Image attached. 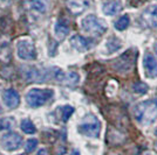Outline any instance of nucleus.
<instances>
[{"instance_id":"a211bd4d","label":"nucleus","mask_w":157,"mask_h":155,"mask_svg":"<svg viewBox=\"0 0 157 155\" xmlns=\"http://www.w3.org/2000/svg\"><path fill=\"white\" fill-rule=\"evenodd\" d=\"M78 81H80V76H78L76 72H68V74H66L65 76V79H63V82H65L66 84L68 85H75L78 83Z\"/></svg>"},{"instance_id":"b1692460","label":"nucleus","mask_w":157,"mask_h":155,"mask_svg":"<svg viewBox=\"0 0 157 155\" xmlns=\"http://www.w3.org/2000/svg\"><path fill=\"white\" fill-rule=\"evenodd\" d=\"M38 155H47V150L45 148H41L39 152H38Z\"/></svg>"},{"instance_id":"c85d7f7f","label":"nucleus","mask_w":157,"mask_h":155,"mask_svg":"<svg viewBox=\"0 0 157 155\" xmlns=\"http://www.w3.org/2000/svg\"><path fill=\"white\" fill-rule=\"evenodd\" d=\"M18 155H26V154H18Z\"/></svg>"},{"instance_id":"5701e85b","label":"nucleus","mask_w":157,"mask_h":155,"mask_svg":"<svg viewBox=\"0 0 157 155\" xmlns=\"http://www.w3.org/2000/svg\"><path fill=\"white\" fill-rule=\"evenodd\" d=\"M38 139H35V138H32V139H28L26 142V145H25V149H26L27 153H32L35 150V148L38 147Z\"/></svg>"},{"instance_id":"4468645a","label":"nucleus","mask_w":157,"mask_h":155,"mask_svg":"<svg viewBox=\"0 0 157 155\" xmlns=\"http://www.w3.org/2000/svg\"><path fill=\"white\" fill-rule=\"evenodd\" d=\"M27 5L31 9L38 13H46L48 9V2L46 0H29Z\"/></svg>"},{"instance_id":"6ab92c4d","label":"nucleus","mask_w":157,"mask_h":155,"mask_svg":"<svg viewBox=\"0 0 157 155\" xmlns=\"http://www.w3.org/2000/svg\"><path fill=\"white\" fill-rule=\"evenodd\" d=\"M73 113H74V107L71 105H65L63 107H61V118L63 121H68Z\"/></svg>"},{"instance_id":"39448f33","label":"nucleus","mask_w":157,"mask_h":155,"mask_svg":"<svg viewBox=\"0 0 157 155\" xmlns=\"http://www.w3.org/2000/svg\"><path fill=\"white\" fill-rule=\"evenodd\" d=\"M17 55L22 61H34L38 57L36 48L29 39H21L17 42Z\"/></svg>"},{"instance_id":"6e6552de","label":"nucleus","mask_w":157,"mask_h":155,"mask_svg":"<svg viewBox=\"0 0 157 155\" xmlns=\"http://www.w3.org/2000/svg\"><path fill=\"white\" fill-rule=\"evenodd\" d=\"M141 20L144 26H148L150 28L157 27V5H151L147 7L141 15Z\"/></svg>"},{"instance_id":"4be33fe9","label":"nucleus","mask_w":157,"mask_h":155,"mask_svg":"<svg viewBox=\"0 0 157 155\" xmlns=\"http://www.w3.org/2000/svg\"><path fill=\"white\" fill-rule=\"evenodd\" d=\"M132 90L135 91L136 93L144 95L148 91V85L145 84V83H143V82H136L135 84L132 85Z\"/></svg>"},{"instance_id":"393cba45","label":"nucleus","mask_w":157,"mask_h":155,"mask_svg":"<svg viewBox=\"0 0 157 155\" xmlns=\"http://www.w3.org/2000/svg\"><path fill=\"white\" fill-rule=\"evenodd\" d=\"M72 155H81V154L78 153V150H76V149H74V150H73V152H72Z\"/></svg>"},{"instance_id":"9d476101","label":"nucleus","mask_w":157,"mask_h":155,"mask_svg":"<svg viewBox=\"0 0 157 155\" xmlns=\"http://www.w3.org/2000/svg\"><path fill=\"white\" fill-rule=\"evenodd\" d=\"M69 43H71V45H72L75 50H78L80 52H87L92 47L90 40H88L87 38H83L81 35H73L72 38H71V40H69Z\"/></svg>"},{"instance_id":"f8f14e48","label":"nucleus","mask_w":157,"mask_h":155,"mask_svg":"<svg viewBox=\"0 0 157 155\" xmlns=\"http://www.w3.org/2000/svg\"><path fill=\"white\" fill-rule=\"evenodd\" d=\"M143 64L145 72L149 77H155L157 76V61L151 54H145L143 59Z\"/></svg>"},{"instance_id":"1a4fd4ad","label":"nucleus","mask_w":157,"mask_h":155,"mask_svg":"<svg viewBox=\"0 0 157 155\" xmlns=\"http://www.w3.org/2000/svg\"><path fill=\"white\" fill-rule=\"evenodd\" d=\"M2 100H4V104L8 109H17L20 105L19 93L17 92V90H14L13 88H10V89H6L4 91Z\"/></svg>"},{"instance_id":"a878e982","label":"nucleus","mask_w":157,"mask_h":155,"mask_svg":"<svg viewBox=\"0 0 157 155\" xmlns=\"http://www.w3.org/2000/svg\"><path fill=\"white\" fill-rule=\"evenodd\" d=\"M155 52H156V54H157V43L155 45Z\"/></svg>"},{"instance_id":"412c9836","label":"nucleus","mask_w":157,"mask_h":155,"mask_svg":"<svg viewBox=\"0 0 157 155\" xmlns=\"http://www.w3.org/2000/svg\"><path fill=\"white\" fill-rule=\"evenodd\" d=\"M14 126V119L13 118H4L0 120V131H7L11 129Z\"/></svg>"},{"instance_id":"423d86ee","label":"nucleus","mask_w":157,"mask_h":155,"mask_svg":"<svg viewBox=\"0 0 157 155\" xmlns=\"http://www.w3.org/2000/svg\"><path fill=\"white\" fill-rule=\"evenodd\" d=\"M22 145V136L17 132H8L1 136L0 146L7 152H13L19 149Z\"/></svg>"},{"instance_id":"ddd939ff","label":"nucleus","mask_w":157,"mask_h":155,"mask_svg":"<svg viewBox=\"0 0 157 155\" xmlns=\"http://www.w3.org/2000/svg\"><path fill=\"white\" fill-rule=\"evenodd\" d=\"M69 31H71L69 23L65 19H60L56 21V23L54 26V34H55V36L58 39H65L66 36L69 34Z\"/></svg>"},{"instance_id":"2eb2a0df","label":"nucleus","mask_w":157,"mask_h":155,"mask_svg":"<svg viewBox=\"0 0 157 155\" xmlns=\"http://www.w3.org/2000/svg\"><path fill=\"white\" fill-rule=\"evenodd\" d=\"M122 9V5L118 2V1H109V2H105L103 7H102V11L105 15H115L118 12H121Z\"/></svg>"},{"instance_id":"bb28decb","label":"nucleus","mask_w":157,"mask_h":155,"mask_svg":"<svg viewBox=\"0 0 157 155\" xmlns=\"http://www.w3.org/2000/svg\"><path fill=\"white\" fill-rule=\"evenodd\" d=\"M155 150H156V152H157V142H156V143H155Z\"/></svg>"},{"instance_id":"9b49d317","label":"nucleus","mask_w":157,"mask_h":155,"mask_svg":"<svg viewBox=\"0 0 157 155\" xmlns=\"http://www.w3.org/2000/svg\"><path fill=\"white\" fill-rule=\"evenodd\" d=\"M89 5H90L89 0H68L67 1L68 9L73 14H81L89 7Z\"/></svg>"},{"instance_id":"cd10ccee","label":"nucleus","mask_w":157,"mask_h":155,"mask_svg":"<svg viewBox=\"0 0 157 155\" xmlns=\"http://www.w3.org/2000/svg\"><path fill=\"white\" fill-rule=\"evenodd\" d=\"M1 112H2V110H1V105H0V113H1Z\"/></svg>"},{"instance_id":"7ed1b4c3","label":"nucleus","mask_w":157,"mask_h":155,"mask_svg":"<svg viewBox=\"0 0 157 155\" xmlns=\"http://www.w3.org/2000/svg\"><path fill=\"white\" fill-rule=\"evenodd\" d=\"M82 31L92 35H102L107 32V23L103 20L98 19L94 14H89L81 20Z\"/></svg>"},{"instance_id":"aec40b11","label":"nucleus","mask_w":157,"mask_h":155,"mask_svg":"<svg viewBox=\"0 0 157 155\" xmlns=\"http://www.w3.org/2000/svg\"><path fill=\"white\" fill-rule=\"evenodd\" d=\"M121 48V41H118L117 39H110L107 42V49L108 52H115Z\"/></svg>"},{"instance_id":"f257e3e1","label":"nucleus","mask_w":157,"mask_h":155,"mask_svg":"<svg viewBox=\"0 0 157 155\" xmlns=\"http://www.w3.org/2000/svg\"><path fill=\"white\" fill-rule=\"evenodd\" d=\"M135 118L142 125H150L157 119V98L144 100L136 105Z\"/></svg>"},{"instance_id":"f3484780","label":"nucleus","mask_w":157,"mask_h":155,"mask_svg":"<svg viewBox=\"0 0 157 155\" xmlns=\"http://www.w3.org/2000/svg\"><path fill=\"white\" fill-rule=\"evenodd\" d=\"M129 23H130V18L129 15L125 14V15H122L121 18H118V20L115 22V28L117 31H124L129 26Z\"/></svg>"},{"instance_id":"20e7f679","label":"nucleus","mask_w":157,"mask_h":155,"mask_svg":"<svg viewBox=\"0 0 157 155\" xmlns=\"http://www.w3.org/2000/svg\"><path fill=\"white\" fill-rule=\"evenodd\" d=\"M78 131L83 134V135L88 136V138H94L96 139L100 136V132H101V123L98 120V118L94 114H88L85 119L81 121L78 125Z\"/></svg>"},{"instance_id":"dca6fc26","label":"nucleus","mask_w":157,"mask_h":155,"mask_svg":"<svg viewBox=\"0 0 157 155\" xmlns=\"http://www.w3.org/2000/svg\"><path fill=\"white\" fill-rule=\"evenodd\" d=\"M20 127L22 129L24 133L26 134H34L36 132V127L35 125L32 123V120L29 119H22L21 120V124H20Z\"/></svg>"},{"instance_id":"0eeeda50","label":"nucleus","mask_w":157,"mask_h":155,"mask_svg":"<svg viewBox=\"0 0 157 155\" xmlns=\"http://www.w3.org/2000/svg\"><path fill=\"white\" fill-rule=\"evenodd\" d=\"M135 57H136V55L131 52V50L125 52L122 56H120V57L114 62V68L117 71H121V72L129 71L131 69V67L134 65Z\"/></svg>"},{"instance_id":"f03ea898","label":"nucleus","mask_w":157,"mask_h":155,"mask_svg":"<svg viewBox=\"0 0 157 155\" xmlns=\"http://www.w3.org/2000/svg\"><path fill=\"white\" fill-rule=\"evenodd\" d=\"M54 96V91L52 89H40V88H32L26 93V103L29 107H41L52 99Z\"/></svg>"}]
</instances>
